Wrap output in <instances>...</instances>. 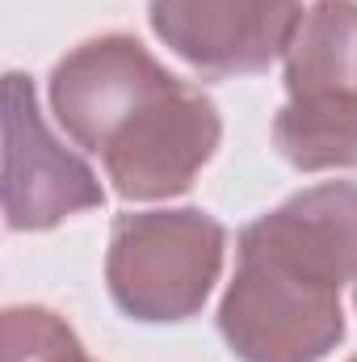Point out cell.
Wrapping results in <instances>:
<instances>
[{"instance_id":"8","label":"cell","mask_w":357,"mask_h":362,"mask_svg":"<svg viewBox=\"0 0 357 362\" xmlns=\"http://www.w3.org/2000/svg\"><path fill=\"white\" fill-rule=\"evenodd\" d=\"M353 362H357V358H353Z\"/></svg>"},{"instance_id":"3","label":"cell","mask_w":357,"mask_h":362,"mask_svg":"<svg viewBox=\"0 0 357 362\" xmlns=\"http://www.w3.org/2000/svg\"><path fill=\"white\" fill-rule=\"evenodd\" d=\"M277 152L303 173L357 169V0H315L286 51Z\"/></svg>"},{"instance_id":"2","label":"cell","mask_w":357,"mask_h":362,"mask_svg":"<svg viewBox=\"0 0 357 362\" xmlns=\"http://www.w3.org/2000/svg\"><path fill=\"white\" fill-rule=\"evenodd\" d=\"M59 127L105 160L131 202L189 189L219 148V110L202 89L169 76L139 38L105 34L76 47L51 72Z\"/></svg>"},{"instance_id":"1","label":"cell","mask_w":357,"mask_h":362,"mask_svg":"<svg viewBox=\"0 0 357 362\" xmlns=\"http://www.w3.org/2000/svg\"><path fill=\"white\" fill-rule=\"evenodd\" d=\"M345 282H357V185L328 181L240 232L219 329L240 362H320L345 337Z\"/></svg>"},{"instance_id":"6","label":"cell","mask_w":357,"mask_h":362,"mask_svg":"<svg viewBox=\"0 0 357 362\" xmlns=\"http://www.w3.org/2000/svg\"><path fill=\"white\" fill-rule=\"evenodd\" d=\"M4 110V215L13 232H42L105 202L92 169L47 131L21 72L8 76Z\"/></svg>"},{"instance_id":"7","label":"cell","mask_w":357,"mask_h":362,"mask_svg":"<svg viewBox=\"0 0 357 362\" xmlns=\"http://www.w3.org/2000/svg\"><path fill=\"white\" fill-rule=\"evenodd\" d=\"M4 362H92L80 337L51 308L4 312Z\"/></svg>"},{"instance_id":"4","label":"cell","mask_w":357,"mask_h":362,"mask_svg":"<svg viewBox=\"0 0 357 362\" xmlns=\"http://www.w3.org/2000/svg\"><path fill=\"white\" fill-rule=\"evenodd\" d=\"M227 232L206 211L122 215L109 236L105 282L135 320H189L223 270Z\"/></svg>"},{"instance_id":"5","label":"cell","mask_w":357,"mask_h":362,"mask_svg":"<svg viewBox=\"0 0 357 362\" xmlns=\"http://www.w3.org/2000/svg\"><path fill=\"white\" fill-rule=\"evenodd\" d=\"M303 0H152V30L202 76H253L290 51Z\"/></svg>"}]
</instances>
